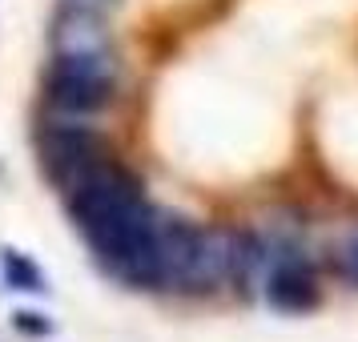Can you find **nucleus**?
<instances>
[{"label":"nucleus","instance_id":"obj_1","mask_svg":"<svg viewBox=\"0 0 358 342\" xmlns=\"http://www.w3.org/2000/svg\"><path fill=\"white\" fill-rule=\"evenodd\" d=\"M69 218L105 274L133 290H165V222L169 213L149 206L141 181L125 165L105 157L65 194Z\"/></svg>","mask_w":358,"mask_h":342},{"label":"nucleus","instance_id":"obj_2","mask_svg":"<svg viewBox=\"0 0 358 342\" xmlns=\"http://www.w3.org/2000/svg\"><path fill=\"white\" fill-rule=\"evenodd\" d=\"M117 93V61L113 49H81L52 52L45 73V97L61 117L101 113Z\"/></svg>","mask_w":358,"mask_h":342},{"label":"nucleus","instance_id":"obj_3","mask_svg":"<svg viewBox=\"0 0 358 342\" xmlns=\"http://www.w3.org/2000/svg\"><path fill=\"white\" fill-rule=\"evenodd\" d=\"M36 153H41V169H45L49 185L61 190V194H69L93 165L105 162V141L93 129H85L81 121L57 117V121H45L41 125V133H36Z\"/></svg>","mask_w":358,"mask_h":342},{"label":"nucleus","instance_id":"obj_4","mask_svg":"<svg viewBox=\"0 0 358 342\" xmlns=\"http://www.w3.org/2000/svg\"><path fill=\"white\" fill-rule=\"evenodd\" d=\"M266 298L282 314H306L318 306V278L298 254H282L266 278Z\"/></svg>","mask_w":358,"mask_h":342},{"label":"nucleus","instance_id":"obj_5","mask_svg":"<svg viewBox=\"0 0 358 342\" xmlns=\"http://www.w3.org/2000/svg\"><path fill=\"white\" fill-rule=\"evenodd\" d=\"M0 266H4V282L8 290H20V294H45L49 282L41 274V266L33 258H24L20 250H0Z\"/></svg>","mask_w":358,"mask_h":342},{"label":"nucleus","instance_id":"obj_6","mask_svg":"<svg viewBox=\"0 0 358 342\" xmlns=\"http://www.w3.org/2000/svg\"><path fill=\"white\" fill-rule=\"evenodd\" d=\"M342 274H346V278L358 286V234H355L346 245H342Z\"/></svg>","mask_w":358,"mask_h":342},{"label":"nucleus","instance_id":"obj_7","mask_svg":"<svg viewBox=\"0 0 358 342\" xmlns=\"http://www.w3.org/2000/svg\"><path fill=\"white\" fill-rule=\"evenodd\" d=\"M17 330H24V334H49L52 326L45 322V314H29V310H20L17 314Z\"/></svg>","mask_w":358,"mask_h":342},{"label":"nucleus","instance_id":"obj_8","mask_svg":"<svg viewBox=\"0 0 358 342\" xmlns=\"http://www.w3.org/2000/svg\"><path fill=\"white\" fill-rule=\"evenodd\" d=\"M69 4H77V8H93V13H105L109 4H117V0H69Z\"/></svg>","mask_w":358,"mask_h":342}]
</instances>
